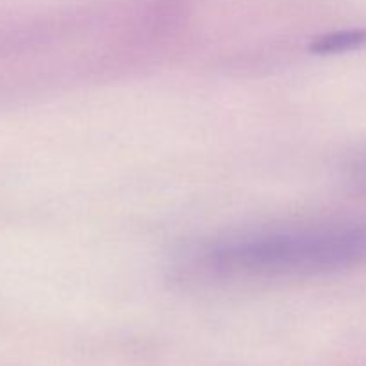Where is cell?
Here are the masks:
<instances>
[{"label":"cell","instance_id":"1","mask_svg":"<svg viewBox=\"0 0 366 366\" xmlns=\"http://www.w3.org/2000/svg\"><path fill=\"white\" fill-rule=\"evenodd\" d=\"M366 261V225H286L206 242L188 252L182 270L202 281H277L315 277Z\"/></svg>","mask_w":366,"mask_h":366},{"label":"cell","instance_id":"2","mask_svg":"<svg viewBox=\"0 0 366 366\" xmlns=\"http://www.w3.org/2000/svg\"><path fill=\"white\" fill-rule=\"evenodd\" d=\"M366 43V29H347L331 32L311 43V50L317 54H338L357 49Z\"/></svg>","mask_w":366,"mask_h":366}]
</instances>
